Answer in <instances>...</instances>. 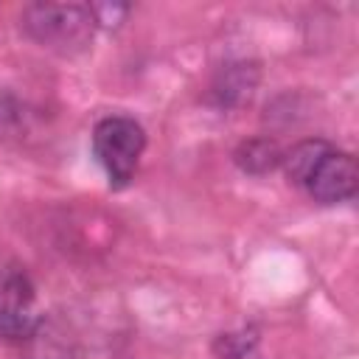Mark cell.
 I'll list each match as a JSON object with an SVG mask.
<instances>
[{"label": "cell", "instance_id": "cell-5", "mask_svg": "<svg viewBox=\"0 0 359 359\" xmlns=\"http://www.w3.org/2000/svg\"><path fill=\"white\" fill-rule=\"evenodd\" d=\"M283 160L280 146L272 137H250L244 143H238V149L233 151V163L252 177H264L269 171H275Z\"/></svg>", "mask_w": 359, "mask_h": 359}, {"label": "cell", "instance_id": "cell-4", "mask_svg": "<svg viewBox=\"0 0 359 359\" xmlns=\"http://www.w3.org/2000/svg\"><path fill=\"white\" fill-rule=\"evenodd\" d=\"M258 79H261V70L255 62H244V59L227 62L210 84V98L216 107H224V109L244 107L252 101L258 90Z\"/></svg>", "mask_w": 359, "mask_h": 359}, {"label": "cell", "instance_id": "cell-6", "mask_svg": "<svg viewBox=\"0 0 359 359\" xmlns=\"http://www.w3.org/2000/svg\"><path fill=\"white\" fill-rule=\"evenodd\" d=\"M331 149H334V146H331L328 140H323V137L300 140L297 146H292V149L283 154V160H280V165H283V171H286L289 182H294V185L306 188L309 177L314 174V168L320 165V160H323Z\"/></svg>", "mask_w": 359, "mask_h": 359}, {"label": "cell", "instance_id": "cell-3", "mask_svg": "<svg viewBox=\"0 0 359 359\" xmlns=\"http://www.w3.org/2000/svg\"><path fill=\"white\" fill-rule=\"evenodd\" d=\"M356 185H359V168L353 154L331 149L309 177L306 191L320 205H337V202H348L356 194Z\"/></svg>", "mask_w": 359, "mask_h": 359}, {"label": "cell", "instance_id": "cell-8", "mask_svg": "<svg viewBox=\"0 0 359 359\" xmlns=\"http://www.w3.org/2000/svg\"><path fill=\"white\" fill-rule=\"evenodd\" d=\"M90 14H93V20H95V25H118V22H123V17L129 14V6H118V3H95V6H90Z\"/></svg>", "mask_w": 359, "mask_h": 359}, {"label": "cell", "instance_id": "cell-2", "mask_svg": "<svg viewBox=\"0 0 359 359\" xmlns=\"http://www.w3.org/2000/svg\"><path fill=\"white\" fill-rule=\"evenodd\" d=\"M143 149H146V132L135 118L109 115L101 118L93 129V151L101 168L107 171L112 188H123L135 177Z\"/></svg>", "mask_w": 359, "mask_h": 359}, {"label": "cell", "instance_id": "cell-7", "mask_svg": "<svg viewBox=\"0 0 359 359\" xmlns=\"http://www.w3.org/2000/svg\"><path fill=\"white\" fill-rule=\"evenodd\" d=\"M210 348L216 359H261V339L252 328L219 334Z\"/></svg>", "mask_w": 359, "mask_h": 359}, {"label": "cell", "instance_id": "cell-1", "mask_svg": "<svg viewBox=\"0 0 359 359\" xmlns=\"http://www.w3.org/2000/svg\"><path fill=\"white\" fill-rule=\"evenodd\" d=\"M22 31L42 48L56 53H79L93 42L95 20L90 6L76 3H31L22 8Z\"/></svg>", "mask_w": 359, "mask_h": 359}]
</instances>
